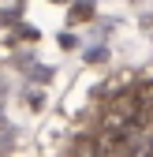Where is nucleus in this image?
I'll list each match as a JSON object with an SVG mask.
<instances>
[{
  "instance_id": "f257e3e1",
  "label": "nucleus",
  "mask_w": 153,
  "mask_h": 157,
  "mask_svg": "<svg viewBox=\"0 0 153 157\" xmlns=\"http://www.w3.org/2000/svg\"><path fill=\"white\" fill-rule=\"evenodd\" d=\"M138 157H153V142H149V146H142V150H138Z\"/></svg>"
}]
</instances>
